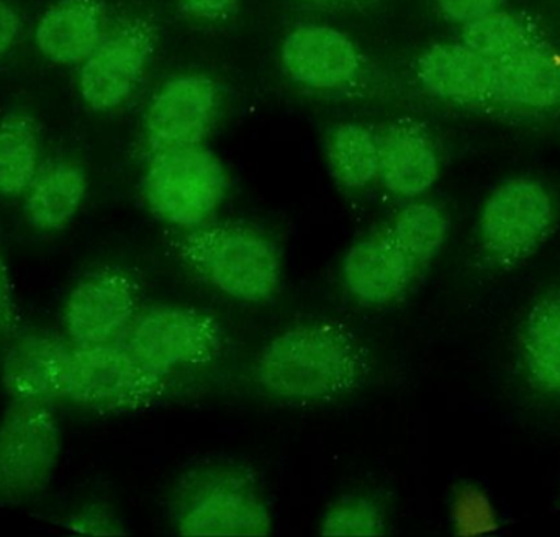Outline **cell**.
Returning a JSON list of instances; mask_svg holds the SVG:
<instances>
[{
	"mask_svg": "<svg viewBox=\"0 0 560 537\" xmlns=\"http://www.w3.org/2000/svg\"><path fill=\"white\" fill-rule=\"evenodd\" d=\"M459 42L497 65L549 39L528 13L512 12L503 7L460 25Z\"/></svg>",
	"mask_w": 560,
	"mask_h": 537,
	"instance_id": "obj_21",
	"label": "cell"
},
{
	"mask_svg": "<svg viewBox=\"0 0 560 537\" xmlns=\"http://www.w3.org/2000/svg\"><path fill=\"white\" fill-rule=\"evenodd\" d=\"M421 87L450 104L489 108L495 65L464 45L463 42L436 43L417 59Z\"/></svg>",
	"mask_w": 560,
	"mask_h": 537,
	"instance_id": "obj_16",
	"label": "cell"
},
{
	"mask_svg": "<svg viewBox=\"0 0 560 537\" xmlns=\"http://www.w3.org/2000/svg\"><path fill=\"white\" fill-rule=\"evenodd\" d=\"M423 268L387 229L355 243L342 265L348 292L364 305H388L400 299Z\"/></svg>",
	"mask_w": 560,
	"mask_h": 537,
	"instance_id": "obj_13",
	"label": "cell"
},
{
	"mask_svg": "<svg viewBox=\"0 0 560 537\" xmlns=\"http://www.w3.org/2000/svg\"><path fill=\"white\" fill-rule=\"evenodd\" d=\"M238 0H177L180 10L194 19L217 22L235 10Z\"/></svg>",
	"mask_w": 560,
	"mask_h": 537,
	"instance_id": "obj_27",
	"label": "cell"
},
{
	"mask_svg": "<svg viewBox=\"0 0 560 537\" xmlns=\"http://www.w3.org/2000/svg\"><path fill=\"white\" fill-rule=\"evenodd\" d=\"M489 108L518 115L560 112V51L551 42L497 62Z\"/></svg>",
	"mask_w": 560,
	"mask_h": 537,
	"instance_id": "obj_14",
	"label": "cell"
},
{
	"mask_svg": "<svg viewBox=\"0 0 560 537\" xmlns=\"http://www.w3.org/2000/svg\"><path fill=\"white\" fill-rule=\"evenodd\" d=\"M38 176V138L35 125L23 115L0 124V196L25 194Z\"/></svg>",
	"mask_w": 560,
	"mask_h": 537,
	"instance_id": "obj_23",
	"label": "cell"
},
{
	"mask_svg": "<svg viewBox=\"0 0 560 537\" xmlns=\"http://www.w3.org/2000/svg\"><path fill=\"white\" fill-rule=\"evenodd\" d=\"M71 358V342L55 332L23 335L3 358V388L10 398L52 401L66 397Z\"/></svg>",
	"mask_w": 560,
	"mask_h": 537,
	"instance_id": "obj_15",
	"label": "cell"
},
{
	"mask_svg": "<svg viewBox=\"0 0 560 537\" xmlns=\"http://www.w3.org/2000/svg\"><path fill=\"white\" fill-rule=\"evenodd\" d=\"M179 258L219 292L261 303L278 292L282 262L275 243L240 223L202 225L174 242Z\"/></svg>",
	"mask_w": 560,
	"mask_h": 537,
	"instance_id": "obj_2",
	"label": "cell"
},
{
	"mask_svg": "<svg viewBox=\"0 0 560 537\" xmlns=\"http://www.w3.org/2000/svg\"><path fill=\"white\" fill-rule=\"evenodd\" d=\"M271 529V513L265 500L240 474L202 479L177 518L180 536H266Z\"/></svg>",
	"mask_w": 560,
	"mask_h": 537,
	"instance_id": "obj_9",
	"label": "cell"
},
{
	"mask_svg": "<svg viewBox=\"0 0 560 537\" xmlns=\"http://www.w3.org/2000/svg\"><path fill=\"white\" fill-rule=\"evenodd\" d=\"M88 190V177L74 163H56L39 173L26 190L30 223L42 232H58L74 219Z\"/></svg>",
	"mask_w": 560,
	"mask_h": 537,
	"instance_id": "obj_20",
	"label": "cell"
},
{
	"mask_svg": "<svg viewBox=\"0 0 560 537\" xmlns=\"http://www.w3.org/2000/svg\"><path fill=\"white\" fill-rule=\"evenodd\" d=\"M225 167L203 144L150 154L143 196L151 213L177 229L206 225L225 199Z\"/></svg>",
	"mask_w": 560,
	"mask_h": 537,
	"instance_id": "obj_3",
	"label": "cell"
},
{
	"mask_svg": "<svg viewBox=\"0 0 560 537\" xmlns=\"http://www.w3.org/2000/svg\"><path fill=\"white\" fill-rule=\"evenodd\" d=\"M219 110V87L206 74H180L161 85L144 117L148 153L202 144Z\"/></svg>",
	"mask_w": 560,
	"mask_h": 537,
	"instance_id": "obj_11",
	"label": "cell"
},
{
	"mask_svg": "<svg viewBox=\"0 0 560 537\" xmlns=\"http://www.w3.org/2000/svg\"><path fill=\"white\" fill-rule=\"evenodd\" d=\"M170 377L148 367L121 341L72 346L68 392L79 407L101 413L137 410L160 397Z\"/></svg>",
	"mask_w": 560,
	"mask_h": 537,
	"instance_id": "obj_5",
	"label": "cell"
},
{
	"mask_svg": "<svg viewBox=\"0 0 560 537\" xmlns=\"http://www.w3.org/2000/svg\"><path fill=\"white\" fill-rule=\"evenodd\" d=\"M316 2H326V0H316Z\"/></svg>",
	"mask_w": 560,
	"mask_h": 537,
	"instance_id": "obj_31",
	"label": "cell"
},
{
	"mask_svg": "<svg viewBox=\"0 0 560 537\" xmlns=\"http://www.w3.org/2000/svg\"><path fill=\"white\" fill-rule=\"evenodd\" d=\"M120 341L148 367L171 377L177 369L213 361L222 351L223 332L199 310L154 306L138 313Z\"/></svg>",
	"mask_w": 560,
	"mask_h": 537,
	"instance_id": "obj_7",
	"label": "cell"
},
{
	"mask_svg": "<svg viewBox=\"0 0 560 537\" xmlns=\"http://www.w3.org/2000/svg\"><path fill=\"white\" fill-rule=\"evenodd\" d=\"M107 35L98 0H59L36 26V46L58 65H82Z\"/></svg>",
	"mask_w": 560,
	"mask_h": 537,
	"instance_id": "obj_18",
	"label": "cell"
},
{
	"mask_svg": "<svg viewBox=\"0 0 560 537\" xmlns=\"http://www.w3.org/2000/svg\"><path fill=\"white\" fill-rule=\"evenodd\" d=\"M555 219V203L538 180L516 177L500 184L480 215L483 256L493 268H516L541 248Z\"/></svg>",
	"mask_w": 560,
	"mask_h": 537,
	"instance_id": "obj_6",
	"label": "cell"
},
{
	"mask_svg": "<svg viewBox=\"0 0 560 537\" xmlns=\"http://www.w3.org/2000/svg\"><path fill=\"white\" fill-rule=\"evenodd\" d=\"M156 39V28L147 19L125 20L107 32L82 62L79 89L85 104L97 112L124 105L143 81Z\"/></svg>",
	"mask_w": 560,
	"mask_h": 537,
	"instance_id": "obj_8",
	"label": "cell"
},
{
	"mask_svg": "<svg viewBox=\"0 0 560 537\" xmlns=\"http://www.w3.org/2000/svg\"><path fill=\"white\" fill-rule=\"evenodd\" d=\"M438 10L450 22L464 25L470 20L503 9L506 0H434Z\"/></svg>",
	"mask_w": 560,
	"mask_h": 537,
	"instance_id": "obj_26",
	"label": "cell"
},
{
	"mask_svg": "<svg viewBox=\"0 0 560 537\" xmlns=\"http://www.w3.org/2000/svg\"><path fill=\"white\" fill-rule=\"evenodd\" d=\"M385 229L424 269L446 243L450 220L440 207L415 202L404 207Z\"/></svg>",
	"mask_w": 560,
	"mask_h": 537,
	"instance_id": "obj_24",
	"label": "cell"
},
{
	"mask_svg": "<svg viewBox=\"0 0 560 537\" xmlns=\"http://www.w3.org/2000/svg\"><path fill=\"white\" fill-rule=\"evenodd\" d=\"M520 359L533 390L560 397V289L542 296L526 316Z\"/></svg>",
	"mask_w": 560,
	"mask_h": 537,
	"instance_id": "obj_19",
	"label": "cell"
},
{
	"mask_svg": "<svg viewBox=\"0 0 560 537\" xmlns=\"http://www.w3.org/2000/svg\"><path fill=\"white\" fill-rule=\"evenodd\" d=\"M378 180L394 196L415 199L423 196L440 177L436 148L421 125L394 121L377 131Z\"/></svg>",
	"mask_w": 560,
	"mask_h": 537,
	"instance_id": "obj_17",
	"label": "cell"
},
{
	"mask_svg": "<svg viewBox=\"0 0 560 537\" xmlns=\"http://www.w3.org/2000/svg\"><path fill=\"white\" fill-rule=\"evenodd\" d=\"M13 325V296L9 273L0 261V332H5Z\"/></svg>",
	"mask_w": 560,
	"mask_h": 537,
	"instance_id": "obj_30",
	"label": "cell"
},
{
	"mask_svg": "<svg viewBox=\"0 0 560 537\" xmlns=\"http://www.w3.org/2000/svg\"><path fill=\"white\" fill-rule=\"evenodd\" d=\"M385 518L377 505L364 499H348L326 512L322 523L323 536H382Z\"/></svg>",
	"mask_w": 560,
	"mask_h": 537,
	"instance_id": "obj_25",
	"label": "cell"
},
{
	"mask_svg": "<svg viewBox=\"0 0 560 537\" xmlns=\"http://www.w3.org/2000/svg\"><path fill=\"white\" fill-rule=\"evenodd\" d=\"M19 30V16L3 0H0V56L13 45Z\"/></svg>",
	"mask_w": 560,
	"mask_h": 537,
	"instance_id": "obj_29",
	"label": "cell"
},
{
	"mask_svg": "<svg viewBox=\"0 0 560 537\" xmlns=\"http://www.w3.org/2000/svg\"><path fill=\"white\" fill-rule=\"evenodd\" d=\"M280 65L290 81L312 91H341L362 71L355 43L341 30L319 23L296 26L283 38Z\"/></svg>",
	"mask_w": 560,
	"mask_h": 537,
	"instance_id": "obj_12",
	"label": "cell"
},
{
	"mask_svg": "<svg viewBox=\"0 0 560 537\" xmlns=\"http://www.w3.org/2000/svg\"><path fill=\"white\" fill-rule=\"evenodd\" d=\"M74 523L71 526L72 529L79 533H85V535H117V528L110 518L104 515V513L89 512L84 515L75 516Z\"/></svg>",
	"mask_w": 560,
	"mask_h": 537,
	"instance_id": "obj_28",
	"label": "cell"
},
{
	"mask_svg": "<svg viewBox=\"0 0 560 537\" xmlns=\"http://www.w3.org/2000/svg\"><path fill=\"white\" fill-rule=\"evenodd\" d=\"M326 161L336 183L346 189H365L378 179L377 131L361 124L338 125L326 141Z\"/></svg>",
	"mask_w": 560,
	"mask_h": 537,
	"instance_id": "obj_22",
	"label": "cell"
},
{
	"mask_svg": "<svg viewBox=\"0 0 560 537\" xmlns=\"http://www.w3.org/2000/svg\"><path fill=\"white\" fill-rule=\"evenodd\" d=\"M61 433L51 401L10 398L0 418V505L15 506L55 476Z\"/></svg>",
	"mask_w": 560,
	"mask_h": 537,
	"instance_id": "obj_4",
	"label": "cell"
},
{
	"mask_svg": "<svg viewBox=\"0 0 560 537\" xmlns=\"http://www.w3.org/2000/svg\"><path fill=\"white\" fill-rule=\"evenodd\" d=\"M138 315V289L124 270L105 268L75 283L65 306V328L74 348L120 341Z\"/></svg>",
	"mask_w": 560,
	"mask_h": 537,
	"instance_id": "obj_10",
	"label": "cell"
},
{
	"mask_svg": "<svg viewBox=\"0 0 560 537\" xmlns=\"http://www.w3.org/2000/svg\"><path fill=\"white\" fill-rule=\"evenodd\" d=\"M368 361L355 336L336 323H308L276 336L259 355L258 382L285 400H323L355 387Z\"/></svg>",
	"mask_w": 560,
	"mask_h": 537,
	"instance_id": "obj_1",
	"label": "cell"
}]
</instances>
